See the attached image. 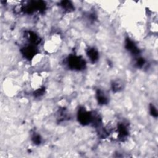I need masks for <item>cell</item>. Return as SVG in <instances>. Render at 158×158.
I'll return each mask as SVG.
<instances>
[{
  "instance_id": "cell-1",
  "label": "cell",
  "mask_w": 158,
  "mask_h": 158,
  "mask_svg": "<svg viewBox=\"0 0 158 158\" xmlns=\"http://www.w3.org/2000/svg\"><path fill=\"white\" fill-rule=\"evenodd\" d=\"M87 55L88 58H90V60L92 61L93 63L95 62L98 57V53L94 48L89 49L87 52Z\"/></svg>"
}]
</instances>
